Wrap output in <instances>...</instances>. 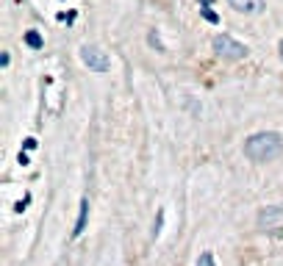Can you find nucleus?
<instances>
[{
    "mask_svg": "<svg viewBox=\"0 0 283 266\" xmlns=\"http://www.w3.org/2000/svg\"><path fill=\"white\" fill-rule=\"evenodd\" d=\"M283 153V136L275 130H258L244 139V155L256 164H266Z\"/></svg>",
    "mask_w": 283,
    "mask_h": 266,
    "instance_id": "nucleus-1",
    "label": "nucleus"
},
{
    "mask_svg": "<svg viewBox=\"0 0 283 266\" xmlns=\"http://www.w3.org/2000/svg\"><path fill=\"white\" fill-rule=\"evenodd\" d=\"M211 47H214V53L219 56V59H225V61H244L250 56L247 44L236 42L231 34H217L214 42H211Z\"/></svg>",
    "mask_w": 283,
    "mask_h": 266,
    "instance_id": "nucleus-2",
    "label": "nucleus"
},
{
    "mask_svg": "<svg viewBox=\"0 0 283 266\" xmlns=\"http://www.w3.org/2000/svg\"><path fill=\"white\" fill-rule=\"evenodd\" d=\"M258 230L266 236H281L283 233V203L281 205H264L258 211Z\"/></svg>",
    "mask_w": 283,
    "mask_h": 266,
    "instance_id": "nucleus-3",
    "label": "nucleus"
},
{
    "mask_svg": "<svg viewBox=\"0 0 283 266\" xmlns=\"http://www.w3.org/2000/svg\"><path fill=\"white\" fill-rule=\"evenodd\" d=\"M81 61H84L92 72H109V56H106L103 50H97L94 44H84V47H81Z\"/></svg>",
    "mask_w": 283,
    "mask_h": 266,
    "instance_id": "nucleus-4",
    "label": "nucleus"
},
{
    "mask_svg": "<svg viewBox=\"0 0 283 266\" xmlns=\"http://www.w3.org/2000/svg\"><path fill=\"white\" fill-rule=\"evenodd\" d=\"M228 6L239 14H261L266 9L264 0H228Z\"/></svg>",
    "mask_w": 283,
    "mask_h": 266,
    "instance_id": "nucleus-5",
    "label": "nucleus"
},
{
    "mask_svg": "<svg viewBox=\"0 0 283 266\" xmlns=\"http://www.w3.org/2000/svg\"><path fill=\"white\" fill-rule=\"evenodd\" d=\"M86 216H89V200H81V208H78V219H75V230L72 236H81L86 230Z\"/></svg>",
    "mask_w": 283,
    "mask_h": 266,
    "instance_id": "nucleus-6",
    "label": "nucleus"
},
{
    "mask_svg": "<svg viewBox=\"0 0 283 266\" xmlns=\"http://www.w3.org/2000/svg\"><path fill=\"white\" fill-rule=\"evenodd\" d=\"M22 39H25V44L31 47V50H39V47H42V36H39V31H25Z\"/></svg>",
    "mask_w": 283,
    "mask_h": 266,
    "instance_id": "nucleus-7",
    "label": "nucleus"
},
{
    "mask_svg": "<svg viewBox=\"0 0 283 266\" xmlns=\"http://www.w3.org/2000/svg\"><path fill=\"white\" fill-rule=\"evenodd\" d=\"M195 266H217V258H214V252H208V249H203L197 255V264Z\"/></svg>",
    "mask_w": 283,
    "mask_h": 266,
    "instance_id": "nucleus-8",
    "label": "nucleus"
},
{
    "mask_svg": "<svg viewBox=\"0 0 283 266\" xmlns=\"http://www.w3.org/2000/svg\"><path fill=\"white\" fill-rule=\"evenodd\" d=\"M200 14H203V20H206V22H211V25H217V22H219V14H217V11H211L208 6H200Z\"/></svg>",
    "mask_w": 283,
    "mask_h": 266,
    "instance_id": "nucleus-9",
    "label": "nucleus"
},
{
    "mask_svg": "<svg viewBox=\"0 0 283 266\" xmlns=\"http://www.w3.org/2000/svg\"><path fill=\"white\" fill-rule=\"evenodd\" d=\"M161 225H164V211H158V216H155V227H153V236H158V233H161Z\"/></svg>",
    "mask_w": 283,
    "mask_h": 266,
    "instance_id": "nucleus-10",
    "label": "nucleus"
},
{
    "mask_svg": "<svg viewBox=\"0 0 283 266\" xmlns=\"http://www.w3.org/2000/svg\"><path fill=\"white\" fill-rule=\"evenodd\" d=\"M150 42H153V47L158 53H164V47H161V42H158V34H155V31H150Z\"/></svg>",
    "mask_w": 283,
    "mask_h": 266,
    "instance_id": "nucleus-11",
    "label": "nucleus"
},
{
    "mask_svg": "<svg viewBox=\"0 0 283 266\" xmlns=\"http://www.w3.org/2000/svg\"><path fill=\"white\" fill-rule=\"evenodd\" d=\"M278 53H281V59H283V39L278 42Z\"/></svg>",
    "mask_w": 283,
    "mask_h": 266,
    "instance_id": "nucleus-12",
    "label": "nucleus"
},
{
    "mask_svg": "<svg viewBox=\"0 0 283 266\" xmlns=\"http://www.w3.org/2000/svg\"><path fill=\"white\" fill-rule=\"evenodd\" d=\"M200 3H203V6H211V3H214V0H200Z\"/></svg>",
    "mask_w": 283,
    "mask_h": 266,
    "instance_id": "nucleus-13",
    "label": "nucleus"
}]
</instances>
